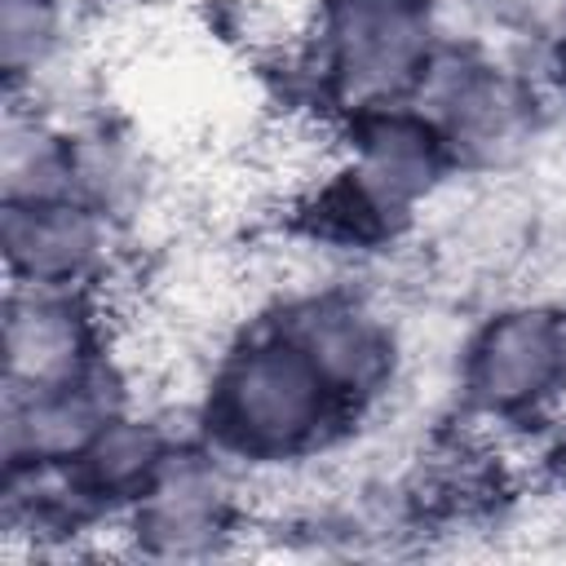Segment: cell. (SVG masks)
<instances>
[{
  "label": "cell",
  "mask_w": 566,
  "mask_h": 566,
  "mask_svg": "<svg viewBox=\"0 0 566 566\" xmlns=\"http://www.w3.org/2000/svg\"><path fill=\"white\" fill-rule=\"evenodd\" d=\"M0 394L53 389L119 367V336L106 292L4 287Z\"/></svg>",
  "instance_id": "ba28073f"
},
{
  "label": "cell",
  "mask_w": 566,
  "mask_h": 566,
  "mask_svg": "<svg viewBox=\"0 0 566 566\" xmlns=\"http://www.w3.org/2000/svg\"><path fill=\"white\" fill-rule=\"evenodd\" d=\"M128 226L80 195L0 203V261L9 287L106 292L124 261Z\"/></svg>",
  "instance_id": "9c48e42d"
},
{
  "label": "cell",
  "mask_w": 566,
  "mask_h": 566,
  "mask_svg": "<svg viewBox=\"0 0 566 566\" xmlns=\"http://www.w3.org/2000/svg\"><path fill=\"white\" fill-rule=\"evenodd\" d=\"M455 411L491 442L566 429V296L504 292L460 336Z\"/></svg>",
  "instance_id": "277c9868"
},
{
  "label": "cell",
  "mask_w": 566,
  "mask_h": 566,
  "mask_svg": "<svg viewBox=\"0 0 566 566\" xmlns=\"http://www.w3.org/2000/svg\"><path fill=\"white\" fill-rule=\"evenodd\" d=\"M124 402H133L124 363L102 371V376L53 385V389L0 394V460H4V478L62 473Z\"/></svg>",
  "instance_id": "8fae6325"
},
{
  "label": "cell",
  "mask_w": 566,
  "mask_h": 566,
  "mask_svg": "<svg viewBox=\"0 0 566 566\" xmlns=\"http://www.w3.org/2000/svg\"><path fill=\"white\" fill-rule=\"evenodd\" d=\"M186 438H190V429L168 424V416H159L133 398L62 469V482L88 522L115 526L150 491V482L164 473V464L177 455V447Z\"/></svg>",
  "instance_id": "7c38bea8"
},
{
  "label": "cell",
  "mask_w": 566,
  "mask_h": 566,
  "mask_svg": "<svg viewBox=\"0 0 566 566\" xmlns=\"http://www.w3.org/2000/svg\"><path fill=\"white\" fill-rule=\"evenodd\" d=\"M75 186V124L49 97H4L0 203L53 199Z\"/></svg>",
  "instance_id": "4fadbf2b"
},
{
  "label": "cell",
  "mask_w": 566,
  "mask_h": 566,
  "mask_svg": "<svg viewBox=\"0 0 566 566\" xmlns=\"http://www.w3.org/2000/svg\"><path fill=\"white\" fill-rule=\"evenodd\" d=\"M451 35V0H314L296 71L318 124L416 106Z\"/></svg>",
  "instance_id": "3957f363"
},
{
  "label": "cell",
  "mask_w": 566,
  "mask_h": 566,
  "mask_svg": "<svg viewBox=\"0 0 566 566\" xmlns=\"http://www.w3.org/2000/svg\"><path fill=\"white\" fill-rule=\"evenodd\" d=\"M539 66H544V80H548V93H557V97L566 102V22H562V31L553 35V44L544 49V57H539Z\"/></svg>",
  "instance_id": "e0dca14e"
},
{
  "label": "cell",
  "mask_w": 566,
  "mask_h": 566,
  "mask_svg": "<svg viewBox=\"0 0 566 566\" xmlns=\"http://www.w3.org/2000/svg\"><path fill=\"white\" fill-rule=\"evenodd\" d=\"M460 181L429 212L420 239L429 234V248L442 274L513 287L509 279H517V270L539 248L535 199H526L504 177H478L482 186H469L464 195H460Z\"/></svg>",
  "instance_id": "30bf717a"
},
{
  "label": "cell",
  "mask_w": 566,
  "mask_h": 566,
  "mask_svg": "<svg viewBox=\"0 0 566 566\" xmlns=\"http://www.w3.org/2000/svg\"><path fill=\"white\" fill-rule=\"evenodd\" d=\"M190 416V433L248 478L323 460L363 424L270 314L212 354Z\"/></svg>",
  "instance_id": "7a4b0ae2"
},
{
  "label": "cell",
  "mask_w": 566,
  "mask_h": 566,
  "mask_svg": "<svg viewBox=\"0 0 566 566\" xmlns=\"http://www.w3.org/2000/svg\"><path fill=\"white\" fill-rule=\"evenodd\" d=\"M455 4L469 13L473 35L495 40L526 57H544V49L566 22V0H455Z\"/></svg>",
  "instance_id": "2e32d148"
},
{
  "label": "cell",
  "mask_w": 566,
  "mask_h": 566,
  "mask_svg": "<svg viewBox=\"0 0 566 566\" xmlns=\"http://www.w3.org/2000/svg\"><path fill=\"white\" fill-rule=\"evenodd\" d=\"M460 177L438 128L416 106H394L332 133L327 159L292 195V217L323 252L380 256L420 239L429 212Z\"/></svg>",
  "instance_id": "6da1fadb"
},
{
  "label": "cell",
  "mask_w": 566,
  "mask_h": 566,
  "mask_svg": "<svg viewBox=\"0 0 566 566\" xmlns=\"http://www.w3.org/2000/svg\"><path fill=\"white\" fill-rule=\"evenodd\" d=\"M75 186L71 195L97 203L115 221L133 226V217L150 199V155L133 128L106 115H75Z\"/></svg>",
  "instance_id": "5bb4252c"
},
{
  "label": "cell",
  "mask_w": 566,
  "mask_h": 566,
  "mask_svg": "<svg viewBox=\"0 0 566 566\" xmlns=\"http://www.w3.org/2000/svg\"><path fill=\"white\" fill-rule=\"evenodd\" d=\"M544 93L548 80L531 75L526 53L455 31L416 111L438 128L464 177H504L544 128Z\"/></svg>",
  "instance_id": "5b68a950"
},
{
  "label": "cell",
  "mask_w": 566,
  "mask_h": 566,
  "mask_svg": "<svg viewBox=\"0 0 566 566\" xmlns=\"http://www.w3.org/2000/svg\"><path fill=\"white\" fill-rule=\"evenodd\" d=\"M71 53V0H0L4 97H44Z\"/></svg>",
  "instance_id": "9a60e30c"
},
{
  "label": "cell",
  "mask_w": 566,
  "mask_h": 566,
  "mask_svg": "<svg viewBox=\"0 0 566 566\" xmlns=\"http://www.w3.org/2000/svg\"><path fill=\"white\" fill-rule=\"evenodd\" d=\"M327 376L358 420L380 411L402 380L407 340L398 318L358 283H305L265 310Z\"/></svg>",
  "instance_id": "8992f818"
},
{
  "label": "cell",
  "mask_w": 566,
  "mask_h": 566,
  "mask_svg": "<svg viewBox=\"0 0 566 566\" xmlns=\"http://www.w3.org/2000/svg\"><path fill=\"white\" fill-rule=\"evenodd\" d=\"M111 531L128 553L150 562L226 557L248 531V473L190 433Z\"/></svg>",
  "instance_id": "52a82bcc"
}]
</instances>
